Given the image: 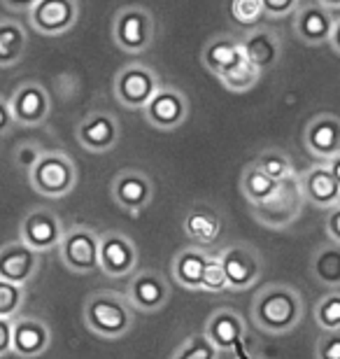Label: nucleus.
Here are the masks:
<instances>
[{"mask_svg":"<svg viewBox=\"0 0 340 359\" xmlns=\"http://www.w3.org/2000/svg\"><path fill=\"white\" fill-rule=\"evenodd\" d=\"M98 245L100 236L96 233V229L86 224H72L63 229L61 243L56 250H59L63 266L72 273L86 276V273L98 271Z\"/></svg>","mask_w":340,"mask_h":359,"instance_id":"obj_7","label":"nucleus"},{"mask_svg":"<svg viewBox=\"0 0 340 359\" xmlns=\"http://www.w3.org/2000/svg\"><path fill=\"white\" fill-rule=\"evenodd\" d=\"M63 222L59 219V215L47 210V208H35L21 219V229H19V238L31 245L38 252H49V250H56L61 243L63 236Z\"/></svg>","mask_w":340,"mask_h":359,"instance_id":"obj_15","label":"nucleus"},{"mask_svg":"<svg viewBox=\"0 0 340 359\" xmlns=\"http://www.w3.org/2000/svg\"><path fill=\"white\" fill-rule=\"evenodd\" d=\"M10 107L14 124L40 126L52 112V98L40 82H24L10 96Z\"/></svg>","mask_w":340,"mask_h":359,"instance_id":"obj_16","label":"nucleus"},{"mask_svg":"<svg viewBox=\"0 0 340 359\" xmlns=\"http://www.w3.org/2000/svg\"><path fill=\"white\" fill-rule=\"evenodd\" d=\"M182 229H184V236L193 245L212 248L224 231V219H222V215L212 210L210 205H193L191 210L184 215Z\"/></svg>","mask_w":340,"mask_h":359,"instance_id":"obj_25","label":"nucleus"},{"mask_svg":"<svg viewBox=\"0 0 340 359\" xmlns=\"http://www.w3.org/2000/svg\"><path fill=\"white\" fill-rule=\"evenodd\" d=\"M336 17L329 7L315 3H301L299 10L294 12V33L303 45L320 47L329 45L331 31H334Z\"/></svg>","mask_w":340,"mask_h":359,"instance_id":"obj_17","label":"nucleus"},{"mask_svg":"<svg viewBox=\"0 0 340 359\" xmlns=\"http://www.w3.org/2000/svg\"><path fill=\"white\" fill-rule=\"evenodd\" d=\"M303 205H306V198H303L299 175H294L280 182L278 189L261 203H252L250 212L261 226L271 229V231H285L301 217Z\"/></svg>","mask_w":340,"mask_h":359,"instance_id":"obj_3","label":"nucleus"},{"mask_svg":"<svg viewBox=\"0 0 340 359\" xmlns=\"http://www.w3.org/2000/svg\"><path fill=\"white\" fill-rule=\"evenodd\" d=\"M231 17L240 26H257L266 14L261 0H231Z\"/></svg>","mask_w":340,"mask_h":359,"instance_id":"obj_36","label":"nucleus"},{"mask_svg":"<svg viewBox=\"0 0 340 359\" xmlns=\"http://www.w3.org/2000/svg\"><path fill=\"white\" fill-rule=\"evenodd\" d=\"M315 325L320 332H331V329H340V290H331L315 304Z\"/></svg>","mask_w":340,"mask_h":359,"instance_id":"obj_33","label":"nucleus"},{"mask_svg":"<svg viewBox=\"0 0 340 359\" xmlns=\"http://www.w3.org/2000/svg\"><path fill=\"white\" fill-rule=\"evenodd\" d=\"M112 40L121 52L144 54L156 40L154 14L142 5H124L114 14Z\"/></svg>","mask_w":340,"mask_h":359,"instance_id":"obj_5","label":"nucleus"},{"mask_svg":"<svg viewBox=\"0 0 340 359\" xmlns=\"http://www.w3.org/2000/svg\"><path fill=\"white\" fill-rule=\"evenodd\" d=\"M208 248L200 245H191L177 250L175 257L170 262V276L172 283L179 285L182 290L189 292H200V278H203V269L208 262Z\"/></svg>","mask_w":340,"mask_h":359,"instance_id":"obj_24","label":"nucleus"},{"mask_svg":"<svg viewBox=\"0 0 340 359\" xmlns=\"http://www.w3.org/2000/svg\"><path fill=\"white\" fill-rule=\"evenodd\" d=\"M158 87H161V77L156 70H151L144 63H128L114 75L112 91L119 105H124L126 110H142Z\"/></svg>","mask_w":340,"mask_h":359,"instance_id":"obj_8","label":"nucleus"},{"mask_svg":"<svg viewBox=\"0 0 340 359\" xmlns=\"http://www.w3.org/2000/svg\"><path fill=\"white\" fill-rule=\"evenodd\" d=\"M12 355V320L0 318V357Z\"/></svg>","mask_w":340,"mask_h":359,"instance_id":"obj_41","label":"nucleus"},{"mask_svg":"<svg viewBox=\"0 0 340 359\" xmlns=\"http://www.w3.org/2000/svg\"><path fill=\"white\" fill-rule=\"evenodd\" d=\"M172 357L175 359H219L222 353H219V348L210 341V336L203 332V334L186 336V339L172 350Z\"/></svg>","mask_w":340,"mask_h":359,"instance_id":"obj_32","label":"nucleus"},{"mask_svg":"<svg viewBox=\"0 0 340 359\" xmlns=\"http://www.w3.org/2000/svg\"><path fill=\"white\" fill-rule=\"evenodd\" d=\"M303 0H261L264 14L268 19H285L289 14H294L299 10V5Z\"/></svg>","mask_w":340,"mask_h":359,"instance_id":"obj_38","label":"nucleus"},{"mask_svg":"<svg viewBox=\"0 0 340 359\" xmlns=\"http://www.w3.org/2000/svg\"><path fill=\"white\" fill-rule=\"evenodd\" d=\"M140 266V250L131 236L121 231L100 233L98 245V271L107 278H128Z\"/></svg>","mask_w":340,"mask_h":359,"instance_id":"obj_9","label":"nucleus"},{"mask_svg":"<svg viewBox=\"0 0 340 359\" xmlns=\"http://www.w3.org/2000/svg\"><path fill=\"white\" fill-rule=\"evenodd\" d=\"M52 346V332L47 322L38 318H14L12 320V355L31 359L45 355Z\"/></svg>","mask_w":340,"mask_h":359,"instance_id":"obj_22","label":"nucleus"},{"mask_svg":"<svg viewBox=\"0 0 340 359\" xmlns=\"http://www.w3.org/2000/svg\"><path fill=\"white\" fill-rule=\"evenodd\" d=\"M0 3L12 12H28L35 3H38V0H0Z\"/></svg>","mask_w":340,"mask_h":359,"instance_id":"obj_43","label":"nucleus"},{"mask_svg":"<svg viewBox=\"0 0 340 359\" xmlns=\"http://www.w3.org/2000/svg\"><path fill=\"white\" fill-rule=\"evenodd\" d=\"M40 271V252L24 241H10L0 248V278L21 287L31 285Z\"/></svg>","mask_w":340,"mask_h":359,"instance_id":"obj_18","label":"nucleus"},{"mask_svg":"<svg viewBox=\"0 0 340 359\" xmlns=\"http://www.w3.org/2000/svg\"><path fill=\"white\" fill-rule=\"evenodd\" d=\"M324 231H327V238L334 241L340 245V203L329 208L327 210V219H324Z\"/></svg>","mask_w":340,"mask_h":359,"instance_id":"obj_40","label":"nucleus"},{"mask_svg":"<svg viewBox=\"0 0 340 359\" xmlns=\"http://www.w3.org/2000/svg\"><path fill=\"white\" fill-rule=\"evenodd\" d=\"M252 163H254L257 168H261L268 177H273L275 182H285V180L299 175L292 156H289L285 149H278V147H271V149L259 152L254 159H252Z\"/></svg>","mask_w":340,"mask_h":359,"instance_id":"obj_31","label":"nucleus"},{"mask_svg":"<svg viewBox=\"0 0 340 359\" xmlns=\"http://www.w3.org/2000/svg\"><path fill=\"white\" fill-rule=\"evenodd\" d=\"M126 297L137 313H158L168 306L172 297V285L158 271H135L131 280H128Z\"/></svg>","mask_w":340,"mask_h":359,"instance_id":"obj_10","label":"nucleus"},{"mask_svg":"<svg viewBox=\"0 0 340 359\" xmlns=\"http://www.w3.org/2000/svg\"><path fill=\"white\" fill-rule=\"evenodd\" d=\"M315 355L320 359H340V329L320 334L315 343Z\"/></svg>","mask_w":340,"mask_h":359,"instance_id":"obj_37","label":"nucleus"},{"mask_svg":"<svg viewBox=\"0 0 340 359\" xmlns=\"http://www.w3.org/2000/svg\"><path fill=\"white\" fill-rule=\"evenodd\" d=\"M303 313H306V304L301 292L285 283L261 287L250 306L252 325L271 336L292 334L303 322Z\"/></svg>","mask_w":340,"mask_h":359,"instance_id":"obj_1","label":"nucleus"},{"mask_svg":"<svg viewBox=\"0 0 340 359\" xmlns=\"http://www.w3.org/2000/svg\"><path fill=\"white\" fill-rule=\"evenodd\" d=\"M12 126H14V117H12L10 98L0 96V135H5Z\"/></svg>","mask_w":340,"mask_h":359,"instance_id":"obj_42","label":"nucleus"},{"mask_svg":"<svg viewBox=\"0 0 340 359\" xmlns=\"http://www.w3.org/2000/svg\"><path fill=\"white\" fill-rule=\"evenodd\" d=\"M121 124L112 112L96 110L89 112L77 126V142L91 154H107L117 147Z\"/></svg>","mask_w":340,"mask_h":359,"instance_id":"obj_14","label":"nucleus"},{"mask_svg":"<svg viewBox=\"0 0 340 359\" xmlns=\"http://www.w3.org/2000/svg\"><path fill=\"white\" fill-rule=\"evenodd\" d=\"M278 184L280 182H275L273 177H268L264 173L261 168H257L254 163H247L243 170V175H240V191H243V196L245 201L252 205V203H261L264 198H268L271 194L278 189Z\"/></svg>","mask_w":340,"mask_h":359,"instance_id":"obj_30","label":"nucleus"},{"mask_svg":"<svg viewBox=\"0 0 340 359\" xmlns=\"http://www.w3.org/2000/svg\"><path fill=\"white\" fill-rule=\"evenodd\" d=\"M240 45H243L245 56H247L261 73L278 66V61L282 56L280 35L268 26H259V24L250 26L247 33L240 38Z\"/></svg>","mask_w":340,"mask_h":359,"instance_id":"obj_23","label":"nucleus"},{"mask_svg":"<svg viewBox=\"0 0 340 359\" xmlns=\"http://www.w3.org/2000/svg\"><path fill=\"white\" fill-rule=\"evenodd\" d=\"M24 299H26V287L0 278V318H10V320L17 318L21 306H24Z\"/></svg>","mask_w":340,"mask_h":359,"instance_id":"obj_34","label":"nucleus"},{"mask_svg":"<svg viewBox=\"0 0 340 359\" xmlns=\"http://www.w3.org/2000/svg\"><path fill=\"white\" fill-rule=\"evenodd\" d=\"M329 45L340 56V17L336 19V24H334V31H331V38H329Z\"/></svg>","mask_w":340,"mask_h":359,"instance_id":"obj_44","label":"nucleus"},{"mask_svg":"<svg viewBox=\"0 0 340 359\" xmlns=\"http://www.w3.org/2000/svg\"><path fill=\"white\" fill-rule=\"evenodd\" d=\"M243 54L245 52H243L240 38L224 33V35H215V38L208 42L203 47V56H200V59H203V66L210 70V73L215 77H219L226 73Z\"/></svg>","mask_w":340,"mask_h":359,"instance_id":"obj_26","label":"nucleus"},{"mask_svg":"<svg viewBox=\"0 0 340 359\" xmlns=\"http://www.w3.org/2000/svg\"><path fill=\"white\" fill-rule=\"evenodd\" d=\"M28 182L40 196L63 198L77 187V166L63 149H42L40 159L28 170Z\"/></svg>","mask_w":340,"mask_h":359,"instance_id":"obj_4","label":"nucleus"},{"mask_svg":"<svg viewBox=\"0 0 340 359\" xmlns=\"http://www.w3.org/2000/svg\"><path fill=\"white\" fill-rule=\"evenodd\" d=\"M205 334L219 348L222 355L238 353V348L243 346L245 336H247V322L233 308H217L208 318Z\"/></svg>","mask_w":340,"mask_h":359,"instance_id":"obj_21","label":"nucleus"},{"mask_svg":"<svg viewBox=\"0 0 340 359\" xmlns=\"http://www.w3.org/2000/svg\"><path fill=\"white\" fill-rule=\"evenodd\" d=\"M79 19V3L77 0H38L28 10V24L40 35H56L68 33L75 28Z\"/></svg>","mask_w":340,"mask_h":359,"instance_id":"obj_13","label":"nucleus"},{"mask_svg":"<svg viewBox=\"0 0 340 359\" xmlns=\"http://www.w3.org/2000/svg\"><path fill=\"white\" fill-rule=\"evenodd\" d=\"M219 262L226 276L229 292H245L250 287H254L264 276V259L259 255V250L250 243H231L222 250Z\"/></svg>","mask_w":340,"mask_h":359,"instance_id":"obj_6","label":"nucleus"},{"mask_svg":"<svg viewBox=\"0 0 340 359\" xmlns=\"http://www.w3.org/2000/svg\"><path fill=\"white\" fill-rule=\"evenodd\" d=\"M42 149L35 145V142H24V145L17 147V152H14V161H17L19 168H24L26 173L35 166V161L40 159Z\"/></svg>","mask_w":340,"mask_h":359,"instance_id":"obj_39","label":"nucleus"},{"mask_svg":"<svg viewBox=\"0 0 340 359\" xmlns=\"http://www.w3.org/2000/svg\"><path fill=\"white\" fill-rule=\"evenodd\" d=\"M112 201L128 215H140L154 201V182L144 170L124 168L112 177Z\"/></svg>","mask_w":340,"mask_h":359,"instance_id":"obj_12","label":"nucleus"},{"mask_svg":"<svg viewBox=\"0 0 340 359\" xmlns=\"http://www.w3.org/2000/svg\"><path fill=\"white\" fill-rule=\"evenodd\" d=\"M303 145L317 161H327L340 152V117L331 112L315 114L303 131Z\"/></svg>","mask_w":340,"mask_h":359,"instance_id":"obj_19","label":"nucleus"},{"mask_svg":"<svg viewBox=\"0 0 340 359\" xmlns=\"http://www.w3.org/2000/svg\"><path fill=\"white\" fill-rule=\"evenodd\" d=\"M82 320L91 334L103 341H119L135 325V308L126 294L112 290H98L86 297L82 306Z\"/></svg>","mask_w":340,"mask_h":359,"instance_id":"obj_2","label":"nucleus"},{"mask_svg":"<svg viewBox=\"0 0 340 359\" xmlns=\"http://www.w3.org/2000/svg\"><path fill=\"white\" fill-rule=\"evenodd\" d=\"M261 70H259L254 63H252L247 56H240L233 66H231L226 73L219 75L217 80H219L224 87H226L229 91H233V93H245V91H250V89H254L259 80H261Z\"/></svg>","mask_w":340,"mask_h":359,"instance_id":"obj_29","label":"nucleus"},{"mask_svg":"<svg viewBox=\"0 0 340 359\" xmlns=\"http://www.w3.org/2000/svg\"><path fill=\"white\" fill-rule=\"evenodd\" d=\"M324 163H327L329 170H331V173H334V177L338 180V184H340V152H338V154H334V156H331V159H327Z\"/></svg>","mask_w":340,"mask_h":359,"instance_id":"obj_45","label":"nucleus"},{"mask_svg":"<svg viewBox=\"0 0 340 359\" xmlns=\"http://www.w3.org/2000/svg\"><path fill=\"white\" fill-rule=\"evenodd\" d=\"M142 114L149 126L156 131H175L189 117V100L179 89L158 87V91L149 98V103L142 107Z\"/></svg>","mask_w":340,"mask_h":359,"instance_id":"obj_11","label":"nucleus"},{"mask_svg":"<svg viewBox=\"0 0 340 359\" xmlns=\"http://www.w3.org/2000/svg\"><path fill=\"white\" fill-rule=\"evenodd\" d=\"M299 184L306 203L320 208V210H329V208L340 203V184L324 161L313 163L310 168L299 173Z\"/></svg>","mask_w":340,"mask_h":359,"instance_id":"obj_20","label":"nucleus"},{"mask_svg":"<svg viewBox=\"0 0 340 359\" xmlns=\"http://www.w3.org/2000/svg\"><path fill=\"white\" fill-rule=\"evenodd\" d=\"M200 292H208V294L229 292V283H226V276H224L219 255L210 252L208 262H205V269H203V278H200Z\"/></svg>","mask_w":340,"mask_h":359,"instance_id":"obj_35","label":"nucleus"},{"mask_svg":"<svg viewBox=\"0 0 340 359\" xmlns=\"http://www.w3.org/2000/svg\"><path fill=\"white\" fill-rule=\"evenodd\" d=\"M317 3L329 7V10H340V0H317Z\"/></svg>","mask_w":340,"mask_h":359,"instance_id":"obj_46","label":"nucleus"},{"mask_svg":"<svg viewBox=\"0 0 340 359\" xmlns=\"http://www.w3.org/2000/svg\"><path fill=\"white\" fill-rule=\"evenodd\" d=\"M310 273L327 290H340V245L329 241L320 245L310 259Z\"/></svg>","mask_w":340,"mask_h":359,"instance_id":"obj_27","label":"nucleus"},{"mask_svg":"<svg viewBox=\"0 0 340 359\" xmlns=\"http://www.w3.org/2000/svg\"><path fill=\"white\" fill-rule=\"evenodd\" d=\"M28 38L21 24L12 19L0 21V68L17 66L26 52Z\"/></svg>","mask_w":340,"mask_h":359,"instance_id":"obj_28","label":"nucleus"}]
</instances>
